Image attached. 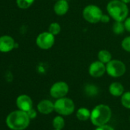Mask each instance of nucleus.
Listing matches in <instances>:
<instances>
[{
  "instance_id": "obj_1",
  "label": "nucleus",
  "mask_w": 130,
  "mask_h": 130,
  "mask_svg": "<svg viewBox=\"0 0 130 130\" xmlns=\"http://www.w3.org/2000/svg\"><path fill=\"white\" fill-rule=\"evenodd\" d=\"M30 120L27 112L18 109L7 116L6 122L8 128L12 130H24L28 127Z\"/></svg>"
},
{
  "instance_id": "obj_2",
  "label": "nucleus",
  "mask_w": 130,
  "mask_h": 130,
  "mask_svg": "<svg viewBox=\"0 0 130 130\" xmlns=\"http://www.w3.org/2000/svg\"><path fill=\"white\" fill-rule=\"evenodd\" d=\"M106 11L115 22H124L128 17L127 4L121 0H111L106 6Z\"/></svg>"
},
{
  "instance_id": "obj_3",
  "label": "nucleus",
  "mask_w": 130,
  "mask_h": 130,
  "mask_svg": "<svg viewBox=\"0 0 130 130\" xmlns=\"http://www.w3.org/2000/svg\"><path fill=\"white\" fill-rule=\"evenodd\" d=\"M111 117L112 110L109 106L105 104H99L91 111L90 119L94 125L100 126L107 124Z\"/></svg>"
},
{
  "instance_id": "obj_4",
  "label": "nucleus",
  "mask_w": 130,
  "mask_h": 130,
  "mask_svg": "<svg viewBox=\"0 0 130 130\" xmlns=\"http://www.w3.org/2000/svg\"><path fill=\"white\" fill-rule=\"evenodd\" d=\"M75 109L74 102L66 96L57 99L54 103V111L60 116H70Z\"/></svg>"
},
{
  "instance_id": "obj_5",
  "label": "nucleus",
  "mask_w": 130,
  "mask_h": 130,
  "mask_svg": "<svg viewBox=\"0 0 130 130\" xmlns=\"http://www.w3.org/2000/svg\"><path fill=\"white\" fill-rule=\"evenodd\" d=\"M102 9L96 5H88L83 9V18L84 20L90 24H96L100 22L103 15Z\"/></svg>"
},
{
  "instance_id": "obj_6",
  "label": "nucleus",
  "mask_w": 130,
  "mask_h": 130,
  "mask_svg": "<svg viewBox=\"0 0 130 130\" xmlns=\"http://www.w3.org/2000/svg\"><path fill=\"white\" fill-rule=\"evenodd\" d=\"M106 68L107 74L114 78L120 77L126 72L125 64L122 60L117 59H112L106 64Z\"/></svg>"
},
{
  "instance_id": "obj_7",
  "label": "nucleus",
  "mask_w": 130,
  "mask_h": 130,
  "mask_svg": "<svg viewBox=\"0 0 130 130\" xmlns=\"http://www.w3.org/2000/svg\"><path fill=\"white\" fill-rule=\"evenodd\" d=\"M55 43L54 35L47 31L41 32L36 38L37 46L42 50H48L51 48Z\"/></svg>"
},
{
  "instance_id": "obj_8",
  "label": "nucleus",
  "mask_w": 130,
  "mask_h": 130,
  "mask_svg": "<svg viewBox=\"0 0 130 130\" xmlns=\"http://www.w3.org/2000/svg\"><path fill=\"white\" fill-rule=\"evenodd\" d=\"M69 92V86L64 81L54 83L50 88V94L53 98L60 99L66 96Z\"/></svg>"
},
{
  "instance_id": "obj_9",
  "label": "nucleus",
  "mask_w": 130,
  "mask_h": 130,
  "mask_svg": "<svg viewBox=\"0 0 130 130\" xmlns=\"http://www.w3.org/2000/svg\"><path fill=\"white\" fill-rule=\"evenodd\" d=\"M88 72L89 74L94 78L101 77L105 74V73H106V64L102 63L99 60H95L93 63H91L89 66Z\"/></svg>"
},
{
  "instance_id": "obj_10",
  "label": "nucleus",
  "mask_w": 130,
  "mask_h": 130,
  "mask_svg": "<svg viewBox=\"0 0 130 130\" xmlns=\"http://www.w3.org/2000/svg\"><path fill=\"white\" fill-rule=\"evenodd\" d=\"M15 47V42L12 37L9 35L0 36V52L8 53Z\"/></svg>"
},
{
  "instance_id": "obj_11",
  "label": "nucleus",
  "mask_w": 130,
  "mask_h": 130,
  "mask_svg": "<svg viewBox=\"0 0 130 130\" xmlns=\"http://www.w3.org/2000/svg\"><path fill=\"white\" fill-rule=\"evenodd\" d=\"M16 106L19 109L28 112L29 109L33 108V102L29 96L26 94H22L16 99Z\"/></svg>"
},
{
  "instance_id": "obj_12",
  "label": "nucleus",
  "mask_w": 130,
  "mask_h": 130,
  "mask_svg": "<svg viewBox=\"0 0 130 130\" xmlns=\"http://www.w3.org/2000/svg\"><path fill=\"white\" fill-rule=\"evenodd\" d=\"M69 10V3L67 0H57L54 5V12L57 15L63 16Z\"/></svg>"
},
{
  "instance_id": "obj_13",
  "label": "nucleus",
  "mask_w": 130,
  "mask_h": 130,
  "mask_svg": "<svg viewBox=\"0 0 130 130\" xmlns=\"http://www.w3.org/2000/svg\"><path fill=\"white\" fill-rule=\"evenodd\" d=\"M37 109L40 113L47 115L54 110V103L49 100H43L38 103Z\"/></svg>"
},
{
  "instance_id": "obj_14",
  "label": "nucleus",
  "mask_w": 130,
  "mask_h": 130,
  "mask_svg": "<svg viewBox=\"0 0 130 130\" xmlns=\"http://www.w3.org/2000/svg\"><path fill=\"white\" fill-rule=\"evenodd\" d=\"M109 92L113 96H121L124 93V87L119 82H113L109 87Z\"/></svg>"
},
{
  "instance_id": "obj_15",
  "label": "nucleus",
  "mask_w": 130,
  "mask_h": 130,
  "mask_svg": "<svg viewBox=\"0 0 130 130\" xmlns=\"http://www.w3.org/2000/svg\"><path fill=\"white\" fill-rule=\"evenodd\" d=\"M97 57H98V60L106 64L107 63H109L112 60V54L108 50L103 49L98 52Z\"/></svg>"
},
{
  "instance_id": "obj_16",
  "label": "nucleus",
  "mask_w": 130,
  "mask_h": 130,
  "mask_svg": "<svg viewBox=\"0 0 130 130\" xmlns=\"http://www.w3.org/2000/svg\"><path fill=\"white\" fill-rule=\"evenodd\" d=\"M90 115H91V112L85 107H81L78 109L76 113L77 119L80 121L88 120L89 119H90Z\"/></svg>"
},
{
  "instance_id": "obj_17",
  "label": "nucleus",
  "mask_w": 130,
  "mask_h": 130,
  "mask_svg": "<svg viewBox=\"0 0 130 130\" xmlns=\"http://www.w3.org/2000/svg\"><path fill=\"white\" fill-rule=\"evenodd\" d=\"M84 93L90 97L96 96L99 93V88L97 86L93 84H88L84 87Z\"/></svg>"
},
{
  "instance_id": "obj_18",
  "label": "nucleus",
  "mask_w": 130,
  "mask_h": 130,
  "mask_svg": "<svg viewBox=\"0 0 130 130\" xmlns=\"http://www.w3.org/2000/svg\"><path fill=\"white\" fill-rule=\"evenodd\" d=\"M112 31L115 35H122L125 31V25L123 22H115L112 25Z\"/></svg>"
},
{
  "instance_id": "obj_19",
  "label": "nucleus",
  "mask_w": 130,
  "mask_h": 130,
  "mask_svg": "<svg viewBox=\"0 0 130 130\" xmlns=\"http://www.w3.org/2000/svg\"><path fill=\"white\" fill-rule=\"evenodd\" d=\"M53 127L55 129H63V128L65 125V122L62 116H57L54 118L52 122Z\"/></svg>"
},
{
  "instance_id": "obj_20",
  "label": "nucleus",
  "mask_w": 130,
  "mask_h": 130,
  "mask_svg": "<svg viewBox=\"0 0 130 130\" xmlns=\"http://www.w3.org/2000/svg\"><path fill=\"white\" fill-rule=\"evenodd\" d=\"M121 103L125 108L130 109V91L123 93L121 96Z\"/></svg>"
},
{
  "instance_id": "obj_21",
  "label": "nucleus",
  "mask_w": 130,
  "mask_h": 130,
  "mask_svg": "<svg viewBox=\"0 0 130 130\" xmlns=\"http://www.w3.org/2000/svg\"><path fill=\"white\" fill-rule=\"evenodd\" d=\"M35 0H16V4L19 9H26L32 6Z\"/></svg>"
},
{
  "instance_id": "obj_22",
  "label": "nucleus",
  "mask_w": 130,
  "mask_h": 130,
  "mask_svg": "<svg viewBox=\"0 0 130 130\" xmlns=\"http://www.w3.org/2000/svg\"><path fill=\"white\" fill-rule=\"evenodd\" d=\"M60 31H61V27L58 22H52L50 24L48 27V31L52 35H54V36L60 34Z\"/></svg>"
},
{
  "instance_id": "obj_23",
  "label": "nucleus",
  "mask_w": 130,
  "mask_h": 130,
  "mask_svg": "<svg viewBox=\"0 0 130 130\" xmlns=\"http://www.w3.org/2000/svg\"><path fill=\"white\" fill-rule=\"evenodd\" d=\"M121 47L125 51L130 53V36H127L122 39L121 42Z\"/></svg>"
},
{
  "instance_id": "obj_24",
  "label": "nucleus",
  "mask_w": 130,
  "mask_h": 130,
  "mask_svg": "<svg viewBox=\"0 0 130 130\" xmlns=\"http://www.w3.org/2000/svg\"><path fill=\"white\" fill-rule=\"evenodd\" d=\"M27 113H28V116H29V118H30L31 119H35V118H36V116H37V112H36V110L34 109L33 108H31V109H29V110L27 112Z\"/></svg>"
},
{
  "instance_id": "obj_25",
  "label": "nucleus",
  "mask_w": 130,
  "mask_h": 130,
  "mask_svg": "<svg viewBox=\"0 0 130 130\" xmlns=\"http://www.w3.org/2000/svg\"><path fill=\"white\" fill-rule=\"evenodd\" d=\"M95 130H114V128L112 126L106 124V125H103L97 126V128Z\"/></svg>"
},
{
  "instance_id": "obj_26",
  "label": "nucleus",
  "mask_w": 130,
  "mask_h": 130,
  "mask_svg": "<svg viewBox=\"0 0 130 130\" xmlns=\"http://www.w3.org/2000/svg\"><path fill=\"white\" fill-rule=\"evenodd\" d=\"M123 22H124L125 31H127L128 32L130 33V17H128Z\"/></svg>"
},
{
  "instance_id": "obj_27",
  "label": "nucleus",
  "mask_w": 130,
  "mask_h": 130,
  "mask_svg": "<svg viewBox=\"0 0 130 130\" xmlns=\"http://www.w3.org/2000/svg\"><path fill=\"white\" fill-rule=\"evenodd\" d=\"M110 18L111 17L109 15H104V14H103V15L101 17L100 22H103V23H108L110 21Z\"/></svg>"
},
{
  "instance_id": "obj_28",
  "label": "nucleus",
  "mask_w": 130,
  "mask_h": 130,
  "mask_svg": "<svg viewBox=\"0 0 130 130\" xmlns=\"http://www.w3.org/2000/svg\"><path fill=\"white\" fill-rule=\"evenodd\" d=\"M121 1H122L123 3L128 4V3H130V0H121Z\"/></svg>"
},
{
  "instance_id": "obj_29",
  "label": "nucleus",
  "mask_w": 130,
  "mask_h": 130,
  "mask_svg": "<svg viewBox=\"0 0 130 130\" xmlns=\"http://www.w3.org/2000/svg\"><path fill=\"white\" fill-rule=\"evenodd\" d=\"M54 130H62V129H55V128H54Z\"/></svg>"
},
{
  "instance_id": "obj_30",
  "label": "nucleus",
  "mask_w": 130,
  "mask_h": 130,
  "mask_svg": "<svg viewBox=\"0 0 130 130\" xmlns=\"http://www.w3.org/2000/svg\"><path fill=\"white\" fill-rule=\"evenodd\" d=\"M129 121H130V117H129Z\"/></svg>"
},
{
  "instance_id": "obj_31",
  "label": "nucleus",
  "mask_w": 130,
  "mask_h": 130,
  "mask_svg": "<svg viewBox=\"0 0 130 130\" xmlns=\"http://www.w3.org/2000/svg\"><path fill=\"white\" fill-rule=\"evenodd\" d=\"M56 1H57V0H56Z\"/></svg>"
}]
</instances>
